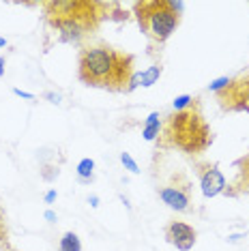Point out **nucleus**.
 <instances>
[{"mask_svg": "<svg viewBox=\"0 0 249 251\" xmlns=\"http://www.w3.org/2000/svg\"><path fill=\"white\" fill-rule=\"evenodd\" d=\"M77 75L86 86L127 90L133 77V56L107 43H90L80 50Z\"/></svg>", "mask_w": 249, "mask_h": 251, "instance_id": "1", "label": "nucleus"}, {"mask_svg": "<svg viewBox=\"0 0 249 251\" xmlns=\"http://www.w3.org/2000/svg\"><path fill=\"white\" fill-rule=\"evenodd\" d=\"M13 93L18 97H22V99H28V101L35 99V95H32V93H26V90H20V88H13Z\"/></svg>", "mask_w": 249, "mask_h": 251, "instance_id": "18", "label": "nucleus"}, {"mask_svg": "<svg viewBox=\"0 0 249 251\" xmlns=\"http://www.w3.org/2000/svg\"><path fill=\"white\" fill-rule=\"evenodd\" d=\"M2 48H7V39L0 37V50H2Z\"/></svg>", "mask_w": 249, "mask_h": 251, "instance_id": "25", "label": "nucleus"}, {"mask_svg": "<svg viewBox=\"0 0 249 251\" xmlns=\"http://www.w3.org/2000/svg\"><path fill=\"white\" fill-rule=\"evenodd\" d=\"M121 163L124 165V168L129 170L131 174H138L140 172V168H138V163L133 161V157L129 155V152H121Z\"/></svg>", "mask_w": 249, "mask_h": 251, "instance_id": "15", "label": "nucleus"}, {"mask_svg": "<svg viewBox=\"0 0 249 251\" xmlns=\"http://www.w3.org/2000/svg\"><path fill=\"white\" fill-rule=\"evenodd\" d=\"M93 176H95V161L90 157H84L77 163V178H80V182H93Z\"/></svg>", "mask_w": 249, "mask_h": 251, "instance_id": "13", "label": "nucleus"}, {"mask_svg": "<svg viewBox=\"0 0 249 251\" xmlns=\"http://www.w3.org/2000/svg\"><path fill=\"white\" fill-rule=\"evenodd\" d=\"M43 97H45V99H50V103H60V95H54V93H45Z\"/></svg>", "mask_w": 249, "mask_h": 251, "instance_id": "19", "label": "nucleus"}, {"mask_svg": "<svg viewBox=\"0 0 249 251\" xmlns=\"http://www.w3.org/2000/svg\"><path fill=\"white\" fill-rule=\"evenodd\" d=\"M48 11V20L58 28L62 41H77L88 30L97 28V22L103 18L107 4L103 2H82V0H58V2H43Z\"/></svg>", "mask_w": 249, "mask_h": 251, "instance_id": "3", "label": "nucleus"}, {"mask_svg": "<svg viewBox=\"0 0 249 251\" xmlns=\"http://www.w3.org/2000/svg\"><path fill=\"white\" fill-rule=\"evenodd\" d=\"M135 18L150 43H166L180 24V13L172 7V0H142L133 4Z\"/></svg>", "mask_w": 249, "mask_h": 251, "instance_id": "4", "label": "nucleus"}, {"mask_svg": "<svg viewBox=\"0 0 249 251\" xmlns=\"http://www.w3.org/2000/svg\"><path fill=\"white\" fill-rule=\"evenodd\" d=\"M196 101L187 107V110L174 112L172 116H168V121L161 125L159 144L163 148L174 146V148H180V151L189 152V155L202 152L208 148V144H211V140H213V133H211V127L206 125Z\"/></svg>", "mask_w": 249, "mask_h": 251, "instance_id": "2", "label": "nucleus"}, {"mask_svg": "<svg viewBox=\"0 0 249 251\" xmlns=\"http://www.w3.org/2000/svg\"><path fill=\"white\" fill-rule=\"evenodd\" d=\"M159 198L168 208L176 210V213H185L191 208V189H189V180L185 176H180V182H170V185L161 187Z\"/></svg>", "mask_w": 249, "mask_h": 251, "instance_id": "6", "label": "nucleus"}, {"mask_svg": "<svg viewBox=\"0 0 249 251\" xmlns=\"http://www.w3.org/2000/svg\"><path fill=\"white\" fill-rule=\"evenodd\" d=\"M228 84H230V77H217L208 84V90H211V93H222Z\"/></svg>", "mask_w": 249, "mask_h": 251, "instance_id": "16", "label": "nucleus"}, {"mask_svg": "<svg viewBox=\"0 0 249 251\" xmlns=\"http://www.w3.org/2000/svg\"><path fill=\"white\" fill-rule=\"evenodd\" d=\"M43 200H45V204H52L54 200H56V191H54V189H52V191H48V193H45V198H43Z\"/></svg>", "mask_w": 249, "mask_h": 251, "instance_id": "20", "label": "nucleus"}, {"mask_svg": "<svg viewBox=\"0 0 249 251\" xmlns=\"http://www.w3.org/2000/svg\"><path fill=\"white\" fill-rule=\"evenodd\" d=\"M198 174H200V187H202V196L204 198H215L225 191V178L217 170V165H211V163L200 165Z\"/></svg>", "mask_w": 249, "mask_h": 251, "instance_id": "7", "label": "nucleus"}, {"mask_svg": "<svg viewBox=\"0 0 249 251\" xmlns=\"http://www.w3.org/2000/svg\"><path fill=\"white\" fill-rule=\"evenodd\" d=\"M159 133H161V118H159V112H152L150 116L146 118V123H144L142 135H144L146 142H152V140L159 138Z\"/></svg>", "mask_w": 249, "mask_h": 251, "instance_id": "11", "label": "nucleus"}, {"mask_svg": "<svg viewBox=\"0 0 249 251\" xmlns=\"http://www.w3.org/2000/svg\"><path fill=\"white\" fill-rule=\"evenodd\" d=\"M4 67H7V60H4V56H0V77L4 75Z\"/></svg>", "mask_w": 249, "mask_h": 251, "instance_id": "22", "label": "nucleus"}, {"mask_svg": "<svg viewBox=\"0 0 249 251\" xmlns=\"http://www.w3.org/2000/svg\"><path fill=\"white\" fill-rule=\"evenodd\" d=\"M194 97L191 95H180V97H176V99L172 101V105H174V112H183V110H187L191 103H194Z\"/></svg>", "mask_w": 249, "mask_h": 251, "instance_id": "14", "label": "nucleus"}, {"mask_svg": "<svg viewBox=\"0 0 249 251\" xmlns=\"http://www.w3.org/2000/svg\"><path fill=\"white\" fill-rule=\"evenodd\" d=\"M239 238H243L241 234H234V236H228V243H236V241H239Z\"/></svg>", "mask_w": 249, "mask_h": 251, "instance_id": "24", "label": "nucleus"}, {"mask_svg": "<svg viewBox=\"0 0 249 251\" xmlns=\"http://www.w3.org/2000/svg\"><path fill=\"white\" fill-rule=\"evenodd\" d=\"M41 176L45 180H54L56 176H58V168H52V165H50V168H43L41 170Z\"/></svg>", "mask_w": 249, "mask_h": 251, "instance_id": "17", "label": "nucleus"}, {"mask_svg": "<svg viewBox=\"0 0 249 251\" xmlns=\"http://www.w3.org/2000/svg\"><path fill=\"white\" fill-rule=\"evenodd\" d=\"M88 204H90L93 208H97V206H99V198H97V196H90V198H88Z\"/></svg>", "mask_w": 249, "mask_h": 251, "instance_id": "21", "label": "nucleus"}, {"mask_svg": "<svg viewBox=\"0 0 249 251\" xmlns=\"http://www.w3.org/2000/svg\"><path fill=\"white\" fill-rule=\"evenodd\" d=\"M58 251H82V241L75 232H65L58 243Z\"/></svg>", "mask_w": 249, "mask_h": 251, "instance_id": "12", "label": "nucleus"}, {"mask_svg": "<svg viewBox=\"0 0 249 251\" xmlns=\"http://www.w3.org/2000/svg\"><path fill=\"white\" fill-rule=\"evenodd\" d=\"M166 241L180 251H189L196 245V230L183 221H172L166 226Z\"/></svg>", "mask_w": 249, "mask_h": 251, "instance_id": "8", "label": "nucleus"}, {"mask_svg": "<svg viewBox=\"0 0 249 251\" xmlns=\"http://www.w3.org/2000/svg\"><path fill=\"white\" fill-rule=\"evenodd\" d=\"M45 219H48V221H56V213H54V210H45Z\"/></svg>", "mask_w": 249, "mask_h": 251, "instance_id": "23", "label": "nucleus"}, {"mask_svg": "<svg viewBox=\"0 0 249 251\" xmlns=\"http://www.w3.org/2000/svg\"><path fill=\"white\" fill-rule=\"evenodd\" d=\"M217 99L224 110L249 114V71L241 73L236 77H230V84L222 93H217Z\"/></svg>", "mask_w": 249, "mask_h": 251, "instance_id": "5", "label": "nucleus"}, {"mask_svg": "<svg viewBox=\"0 0 249 251\" xmlns=\"http://www.w3.org/2000/svg\"><path fill=\"white\" fill-rule=\"evenodd\" d=\"M236 168H239V174H236V180L232 182V189H228L230 196L249 193V155L239 159V161H236Z\"/></svg>", "mask_w": 249, "mask_h": 251, "instance_id": "9", "label": "nucleus"}, {"mask_svg": "<svg viewBox=\"0 0 249 251\" xmlns=\"http://www.w3.org/2000/svg\"><path fill=\"white\" fill-rule=\"evenodd\" d=\"M161 71H163L161 65H152V67H149V69L142 71V73H135V75L131 77V84H129L127 93H131V90L138 88V86H144V88L152 86V84L161 77Z\"/></svg>", "mask_w": 249, "mask_h": 251, "instance_id": "10", "label": "nucleus"}]
</instances>
